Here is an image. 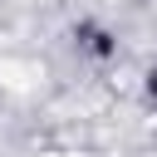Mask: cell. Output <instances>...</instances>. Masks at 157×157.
I'll return each mask as SVG.
<instances>
[{
  "label": "cell",
  "mask_w": 157,
  "mask_h": 157,
  "mask_svg": "<svg viewBox=\"0 0 157 157\" xmlns=\"http://www.w3.org/2000/svg\"><path fill=\"white\" fill-rule=\"evenodd\" d=\"M142 98H147V108L157 113V64H152V69L142 74Z\"/></svg>",
  "instance_id": "7a4b0ae2"
},
{
  "label": "cell",
  "mask_w": 157,
  "mask_h": 157,
  "mask_svg": "<svg viewBox=\"0 0 157 157\" xmlns=\"http://www.w3.org/2000/svg\"><path fill=\"white\" fill-rule=\"evenodd\" d=\"M74 39H78V49H83V54H93V59H108V54L118 49V44H113V34H108L103 25H78V29H74Z\"/></svg>",
  "instance_id": "6da1fadb"
}]
</instances>
